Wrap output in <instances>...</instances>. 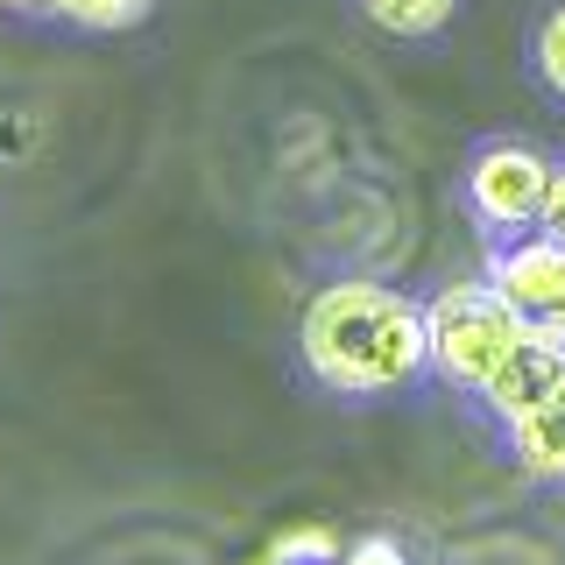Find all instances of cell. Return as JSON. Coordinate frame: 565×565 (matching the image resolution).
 Listing matches in <instances>:
<instances>
[{
  "mask_svg": "<svg viewBox=\"0 0 565 565\" xmlns=\"http://www.w3.org/2000/svg\"><path fill=\"white\" fill-rule=\"evenodd\" d=\"M305 367L340 396H382V388H403L424 375L431 361V326H424V305L388 282H326V290L305 305Z\"/></svg>",
  "mask_w": 565,
  "mask_h": 565,
  "instance_id": "1",
  "label": "cell"
},
{
  "mask_svg": "<svg viewBox=\"0 0 565 565\" xmlns=\"http://www.w3.org/2000/svg\"><path fill=\"white\" fill-rule=\"evenodd\" d=\"M424 326H431V367L452 388H473V396L509 361V347L523 340V318L494 297V282H452V290H438L424 305Z\"/></svg>",
  "mask_w": 565,
  "mask_h": 565,
  "instance_id": "2",
  "label": "cell"
},
{
  "mask_svg": "<svg viewBox=\"0 0 565 565\" xmlns=\"http://www.w3.org/2000/svg\"><path fill=\"white\" fill-rule=\"evenodd\" d=\"M488 282H494V297H502L530 332H558V340H565V241L558 234L523 226V234L494 255Z\"/></svg>",
  "mask_w": 565,
  "mask_h": 565,
  "instance_id": "3",
  "label": "cell"
},
{
  "mask_svg": "<svg viewBox=\"0 0 565 565\" xmlns=\"http://www.w3.org/2000/svg\"><path fill=\"white\" fill-rule=\"evenodd\" d=\"M544 191H552V163H544L537 149H523V141H494L481 163H473V177H467L473 212H481L488 226H509V234L537 226Z\"/></svg>",
  "mask_w": 565,
  "mask_h": 565,
  "instance_id": "4",
  "label": "cell"
},
{
  "mask_svg": "<svg viewBox=\"0 0 565 565\" xmlns=\"http://www.w3.org/2000/svg\"><path fill=\"white\" fill-rule=\"evenodd\" d=\"M558 388H565V340L558 332H530L523 326V340L509 347V361L481 382V396H488V411L502 424H516L530 411H544Z\"/></svg>",
  "mask_w": 565,
  "mask_h": 565,
  "instance_id": "5",
  "label": "cell"
},
{
  "mask_svg": "<svg viewBox=\"0 0 565 565\" xmlns=\"http://www.w3.org/2000/svg\"><path fill=\"white\" fill-rule=\"evenodd\" d=\"M509 446H516L523 473H537V481H565V388L544 411H530L509 424Z\"/></svg>",
  "mask_w": 565,
  "mask_h": 565,
  "instance_id": "6",
  "label": "cell"
},
{
  "mask_svg": "<svg viewBox=\"0 0 565 565\" xmlns=\"http://www.w3.org/2000/svg\"><path fill=\"white\" fill-rule=\"evenodd\" d=\"M340 530L332 523H297V530H282V537L269 544V558L276 565H340Z\"/></svg>",
  "mask_w": 565,
  "mask_h": 565,
  "instance_id": "7",
  "label": "cell"
},
{
  "mask_svg": "<svg viewBox=\"0 0 565 565\" xmlns=\"http://www.w3.org/2000/svg\"><path fill=\"white\" fill-rule=\"evenodd\" d=\"M452 0H367V22L388 29V35H431L446 29Z\"/></svg>",
  "mask_w": 565,
  "mask_h": 565,
  "instance_id": "8",
  "label": "cell"
},
{
  "mask_svg": "<svg viewBox=\"0 0 565 565\" xmlns=\"http://www.w3.org/2000/svg\"><path fill=\"white\" fill-rule=\"evenodd\" d=\"M57 14H71V22H85V29H128L149 14V0H64Z\"/></svg>",
  "mask_w": 565,
  "mask_h": 565,
  "instance_id": "9",
  "label": "cell"
},
{
  "mask_svg": "<svg viewBox=\"0 0 565 565\" xmlns=\"http://www.w3.org/2000/svg\"><path fill=\"white\" fill-rule=\"evenodd\" d=\"M537 64H544V78H552V93H565V8H552V14H544Z\"/></svg>",
  "mask_w": 565,
  "mask_h": 565,
  "instance_id": "10",
  "label": "cell"
},
{
  "mask_svg": "<svg viewBox=\"0 0 565 565\" xmlns=\"http://www.w3.org/2000/svg\"><path fill=\"white\" fill-rule=\"evenodd\" d=\"M340 565H411V552H403L396 537H375V530H367V537H353L340 552Z\"/></svg>",
  "mask_w": 565,
  "mask_h": 565,
  "instance_id": "11",
  "label": "cell"
},
{
  "mask_svg": "<svg viewBox=\"0 0 565 565\" xmlns=\"http://www.w3.org/2000/svg\"><path fill=\"white\" fill-rule=\"evenodd\" d=\"M537 226L565 241V170H552V191H544V212H537Z\"/></svg>",
  "mask_w": 565,
  "mask_h": 565,
  "instance_id": "12",
  "label": "cell"
},
{
  "mask_svg": "<svg viewBox=\"0 0 565 565\" xmlns=\"http://www.w3.org/2000/svg\"><path fill=\"white\" fill-rule=\"evenodd\" d=\"M8 8H64V0H8Z\"/></svg>",
  "mask_w": 565,
  "mask_h": 565,
  "instance_id": "13",
  "label": "cell"
},
{
  "mask_svg": "<svg viewBox=\"0 0 565 565\" xmlns=\"http://www.w3.org/2000/svg\"><path fill=\"white\" fill-rule=\"evenodd\" d=\"M241 565H276V558H269V552H255V558H241Z\"/></svg>",
  "mask_w": 565,
  "mask_h": 565,
  "instance_id": "14",
  "label": "cell"
},
{
  "mask_svg": "<svg viewBox=\"0 0 565 565\" xmlns=\"http://www.w3.org/2000/svg\"><path fill=\"white\" fill-rule=\"evenodd\" d=\"M0 8H8V0H0Z\"/></svg>",
  "mask_w": 565,
  "mask_h": 565,
  "instance_id": "15",
  "label": "cell"
}]
</instances>
